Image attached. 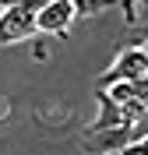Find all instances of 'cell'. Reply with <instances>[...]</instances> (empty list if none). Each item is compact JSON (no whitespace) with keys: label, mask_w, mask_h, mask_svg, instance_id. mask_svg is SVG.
I'll return each instance as SVG.
<instances>
[{"label":"cell","mask_w":148,"mask_h":155,"mask_svg":"<svg viewBox=\"0 0 148 155\" xmlns=\"http://www.w3.org/2000/svg\"><path fill=\"white\" fill-rule=\"evenodd\" d=\"M117 155H148V137H141V141H134V145H127L123 152H117Z\"/></svg>","instance_id":"5b68a950"},{"label":"cell","mask_w":148,"mask_h":155,"mask_svg":"<svg viewBox=\"0 0 148 155\" xmlns=\"http://www.w3.org/2000/svg\"><path fill=\"white\" fill-rule=\"evenodd\" d=\"M78 18V4L74 0H49L39 7V32L42 35H67L71 21Z\"/></svg>","instance_id":"3957f363"},{"label":"cell","mask_w":148,"mask_h":155,"mask_svg":"<svg viewBox=\"0 0 148 155\" xmlns=\"http://www.w3.org/2000/svg\"><path fill=\"white\" fill-rule=\"evenodd\" d=\"M74 4H78V14H95L102 7V4H85V0H74Z\"/></svg>","instance_id":"8992f818"},{"label":"cell","mask_w":148,"mask_h":155,"mask_svg":"<svg viewBox=\"0 0 148 155\" xmlns=\"http://www.w3.org/2000/svg\"><path fill=\"white\" fill-rule=\"evenodd\" d=\"M39 7L42 4H7L0 11V46H11V42H21V39H32L39 32Z\"/></svg>","instance_id":"6da1fadb"},{"label":"cell","mask_w":148,"mask_h":155,"mask_svg":"<svg viewBox=\"0 0 148 155\" xmlns=\"http://www.w3.org/2000/svg\"><path fill=\"white\" fill-rule=\"evenodd\" d=\"M148 78V53L141 46H123L120 57L113 60V67L99 74V88H113L123 81H145Z\"/></svg>","instance_id":"7a4b0ae2"},{"label":"cell","mask_w":148,"mask_h":155,"mask_svg":"<svg viewBox=\"0 0 148 155\" xmlns=\"http://www.w3.org/2000/svg\"><path fill=\"white\" fill-rule=\"evenodd\" d=\"M117 127H130V124H127V116H123V109L99 88V116H95V124L85 134H106V130H117Z\"/></svg>","instance_id":"277c9868"}]
</instances>
